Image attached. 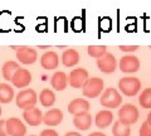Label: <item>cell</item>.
Instances as JSON below:
<instances>
[{
    "label": "cell",
    "instance_id": "cell-1",
    "mask_svg": "<svg viewBox=\"0 0 151 136\" xmlns=\"http://www.w3.org/2000/svg\"><path fill=\"white\" fill-rule=\"evenodd\" d=\"M101 105L105 109H117L121 104H122V97L121 93L116 90V88H106L102 92L101 98H100Z\"/></svg>",
    "mask_w": 151,
    "mask_h": 136
},
{
    "label": "cell",
    "instance_id": "cell-2",
    "mask_svg": "<svg viewBox=\"0 0 151 136\" xmlns=\"http://www.w3.org/2000/svg\"><path fill=\"white\" fill-rule=\"evenodd\" d=\"M119 88L125 96H136L141 90V81L136 77H124L119 81Z\"/></svg>",
    "mask_w": 151,
    "mask_h": 136
},
{
    "label": "cell",
    "instance_id": "cell-3",
    "mask_svg": "<svg viewBox=\"0 0 151 136\" xmlns=\"http://www.w3.org/2000/svg\"><path fill=\"white\" fill-rule=\"evenodd\" d=\"M15 101H17V106L19 109L25 111V110L32 109V107H35L38 97H37V93L34 90L28 88V90H23L18 93Z\"/></svg>",
    "mask_w": 151,
    "mask_h": 136
},
{
    "label": "cell",
    "instance_id": "cell-4",
    "mask_svg": "<svg viewBox=\"0 0 151 136\" xmlns=\"http://www.w3.org/2000/svg\"><path fill=\"white\" fill-rule=\"evenodd\" d=\"M139 120V110L136 106L131 104H126L119 110V121L121 124L130 126Z\"/></svg>",
    "mask_w": 151,
    "mask_h": 136
},
{
    "label": "cell",
    "instance_id": "cell-5",
    "mask_svg": "<svg viewBox=\"0 0 151 136\" xmlns=\"http://www.w3.org/2000/svg\"><path fill=\"white\" fill-rule=\"evenodd\" d=\"M103 79L98 77L88 78V81L83 86V95L88 98H96L103 91Z\"/></svg>",
    "mask_w": 151,
    "mask_h": 136
},
{
    "label": "cell",
    "instance_id": "cell-6",
    "mask_svg": "<svg viewBox=\"0 0 151 136\" xmlns=\"http://www.w3.org/2000/svg\"><path fill=\"white\" fill-rule=\"evenodd\" d=\"M88 72L84 68H74L68 76V83L73 88H83V86L88 81Z\"/></svg>",
    "mask_w": 151,
    "mask_h": 136
},
{
    "label": "cell",
    "instance_id": "cell-7",
    "mask_svg": "<svg viewBox=\"0 0 151 136\" xmlns=\"http://www.w3.org/2000/svg\"><path fill=\"white\" fill-rule=\"evenodd\" d=\"M97 67L103 73H113L117 67V60L115 55L107 52L105 55H102L101 58L97 59Z\"/></svg>",
    "mask_w": 151,
    "mask_h": 136
},
{
    "label": "cell",
    "instance_id": "cell-8",
    "mask_svg": "<svg viewBox=\"0 0 151 136\" xmlns=\"http://www.w3.org/2000/svg\"><path fill=\"white\" fill-rule=\"evenodd\" d=\"M37 50L30 47H18L17 58L23 64H33L37 60Z\"/></svg>",
    "mask_w": 151,
    "mask_h": 136
},
{
    "label": "cell",
    "instance_id": "cell-9",
    "mask_svg": "<svg viewBox=\"0 0 151 136\" xmlns=\"http://www.w3.org/2000/svg\"><path fill=\"white\" fill-rule=\"evenodd\" d=\"M6 132L9 136H24L27 134L25 125L17 117L6 120Z\"/></svg>",
    "mask_w": 151,
    "mask_h": 136
},
{
    "label": "cell",
    "instance_id": "cell-10",
    "mask_svg": "<svg viewBox=\"0 0 151 136\" xmlns=\"http://www.w3.org/2000/svg\"><path fill=\"white\" fill-rule=\"evenodd\" d=\"M30 82H32V74L25 68H19L12 79L13 86L17 88H25L29 86Z\"/></svg>",
    "mask_w": 151,
    "mask_h": 136
},
{
    "label": "cell",
    "instance_id": "cell-11",
    "mask_svg": "<svg viewBox=\"0 0 151 136\" xmlns=\"http://www.w3.org/2000/svg\"><path fill=\"white\" fill-rule=\"evenodd\" d=\"M140 68V60L137 57L131 54H127L122 57L120 60V69L125 73H134L137 72Z\"/></svg>",
    "mask_w": 151,
    "mask_h": 136
},
{
    "label": "cell",
    "instance_id": "cell-12",
    "mask_svg": "<svg viewBox=\"0 0 151 136\" xmlns=\"http://www.w3.org/2000/svg\"><path fill=\"white\" fill-rule=\"evenodd\" d=\"M23 119L25 122L30 126H38L43 122V114L40 112L39 109L37 107H32L29 110H25L23 112Z\"/></svg>",
    "mask_w": 151,
    "mask_h": 136
},
{
    "label": "cell",
    "instance_id": "cell-13",
    "mask_svg": "<svg viewBox=\"0 0 151 136\" xmlns=\"http://www.w3.org/2000/svg\"><path fill=\"white\" fill-rule=\"evenodd\" d=\"M89 102L84 98H76V100L70 101L68 105V112L72 114L73 116L83 114V112H88L89 110Z\"/></svg>",
    "mask_w": 151,
    "mask_h": 136
},
{
    "label": "cell",
    "instance_id": "cell-14",
    "mask_svg": "<svg viewBox=\"0 0 151 136\" xmlns=\"http://www.w3.org/2000/svg\"><path fill=\"white\" fill-rule=\"evenodd\" d=\"M63 121V112L59 109H53L45 112L43 115V122L47 126H57Z\"/></svg>",
    "mask_w": 151,
    "mask_h": 136
},
{
    "label": "cell",
    "instance_id": "cell-15",
    "mask_svg": "<svg viewBox=\"0 0 151 136\" xmlns=\"http://www.w3.org/2000/svg\"><path fill=\"white\" fill-rule=\"evenodd\" d=\"M40 64L44 69H55L59 64V57L55 52H45L40 57Z\"/></svg>",
    "mask_w": 151,
    "mask_h": 136
},
{
    "label": "cell",
    "instance_id": "cell-16",
    "mask_svg": "<svg viewBox=\"0 0 151 136\" xmlns=\"http://www.w3.org/2000/svg\"><path fill=\"white\" fill-rule=\"evenodd\" d=\"M73 124L76 126V129L86 131L91 127V125H92V116L89 112H83V114L76 115L73 117Z\"/></svg>",
    "mask_w": 151,
    "mask_h": 136
},
{
    "label": "cell",
    "instance_id": "cell-17",
    "mask_svg": "<svg viewBox=\"0 0 151 136\" xmlns=\"http://www.w3.org/2000/svg\"><path fill=\"white\" fill-rule=\"evenodd\" d=\"M94 121H96V125L98 129H106L112 124L113 114L110 110H102L100 112H97L96 117H94Z\"/></svg>",
    "mask_w": 151,
    "mask_h": 136
},
{
    "label": "cell",
    "instance_id": "cell-18",
    "mask_svg": "<svg viewBox=\"0 0 151 136\" xmlns=\"http://www.w3.org/2000/svg\"><path fill=\"white\" fill-rule=\"evenodd\" d=\"M50 84L55 91H64L68 84V76L64 72H55L50 78Z\"/></svg>",
    "mask_w": 151,
    "mask_h": 136
},
{
    "label": "cell",
    "instance_id": "cell-19",
    "mask_svg": "<svg viewBox=\"0 0 151 136\" xmlns=\"http://www.w3.org/2000/svg\"><path fill=\"white\" fill-rule=\"evenodd\" d=\"M79 62V53L73 48L65 49L62 54V63L65 67H74Z\"/></svg>",
    "mask_w": 151,
    "mask_h": 136
},
{
    "label": "cell",
    "instance_id": "cell-20",
    "mask_svg": "<svg viewBox=\"0 0 151 136\" xmlns=\"http://www.w3.org/2000/svg\"><path fill=\"white\" fill-rule=\"evenodd\" d=\"M19 68H20V67H19V64L17 62H14V60H8V62L4 63L3 69H1L3 77L5 78L6 81H10L12 82L14 74L17 73V71H18Z\"/></svg>",
    "mask_w": 151,
    "mask_h": 136
},
{
    "label": "cell",
    "instance_id": "cell-21",
    "mask_svg": "<svg viewBox=\"0 0 151 136\" xmlns=\"http://www.w3.org/2000/svg\"><path fill=\"white\" fill-rule=\"evenodd\" d=\"M14 98V88L8 83H0V104H9Z\"/></svg>",
    "mask_w": 151,
    "mask_h": 136
},
{
    "label": "cell",
    "instance_id": "cell-22",
    "mask_svg": "<svg viewBox=\"0 0 151 136\" xmlns=\"http://www.w3.org/2000/svg\"><path fill=\"white\" fill-rule=\"evenodd\" d=\"M39 101H40L42 106H44V107L53 106L54 102H55V95H54V92L52 91V90H49V88H45V90H43V91L40 92Z\"/></svg>",
    "mask_w": 151,
    "mask_h": 136
},
{
    "label": "cell",
    "instance_id": "cell-23",
    "mask_svg": "<svg viewBox=\"0 0 151 136\" xmlns=\"http://www.w3.org/2000/svg\"><path fill=\"white\" fill-rule=\"evenodd\" d=\"M130 126L121 124L120 121H116L112 127V134L113 136H130Z\"/></svg>",
    "mask_w": 151,
    "mask_h": 136
},
{
    "label": "cell",
    "instance_id": "cell-24",
    "mask_svg": "<svg viewBox=\"0 0 151 136\" xmlns=\"http://www.w3.org/2000/svg\"><path fill=\"white\" fill-rule=\"evenodd\" d=\"M87 53L91 55L92 58H101L102 55L107 53V49L105 45H89L87 48Z\"/></svg>",
    "mask_w": 151,
    "mask_h": 136
},
{
    "label": "cell",
    "instance_id": "cell-25",
    "mask_svg": "<svg viewBox=\"0 0 151 136\" xmlns=\"http://www.w3.org/2000/svg\"><path fill=\"white\" fill-rule=\"evenodd\" d=\"M139 102L142 109H151V87L145 88V90L141 92Z\"/></svg>",
    "mask_w": 151,
    "mask_h": 136
},
{
    "label": "cell",
    "instance_id": "cell-26",
    "mask_svg": "<svg viewBox=\"0 0 151 136\" xmlns=\"http://www.w3.org/2000/svg\"><path fill=\"white\" fill-rule=\"evenodd\" d=\"M140 136H151V125L145 121L140 127Z\"/></svg>",
    "mask_w": 151,
    "mask_h": 136
},
{
    "label": "cell",
    "instance_id": "cell-27",
    "mask_svg": "<svg viewBox=\"0 0 151 136\" xmlns=\"http://www.w3.org/2000/svg\"><path fill=\"white\" fill-rule=\"evenodd\" d=\"M121 52H135V50H137L139 49V45H120L119 47Z\"/></svg>",
    "mask_w": 151,
    "mask_h": 136
},
{
    "label": "cell",
    "instance_id": "cell-28",
    "mask_svg": "<svg viewBox=\"0 0 151 136\" xmlns=\"http://www.w3.org/2000/svg\"><path fill=\"white\" fill-rule=\"evenodd\" d=\"M39 136H59V135H58V132H57L55 130H53V129H45V130L42 131Z\"/></svg>",
    "mask_w": 151,
    "mask_h": 136
},
{
    "label": "cell",
    "instance_id": "cell-29",
    "mask_svg": "<svg viewBox=\"0 0 151 136\" xmlns=\"http://www.w3.org/2000/svg\"><path fill=\"white\" fill-rule=\"evenodd\" d=\"M0 136H8V132H6V120H0Z\"/></svg>",
    "mask_w": 151,
    "mask_h": 136
},
{
    "label": "cell",
    "instance_id": "cell-30",
    "mask_svg": "<svg viewBox=\"0 0 151 136\" xmlns=\"http://www.w3.org/2000/svg\"><path fill=\"white\" fill-rule=\"evenodd\" d=\"M64 136H82L79 132H77V131H70V132H67Z\"/></svg>",
    "mask_w": 151,
    "mask_h": 136
},
{
    "label": "cell",
    "instance_id": "cell-31",
    "mask_svg": "<svg viewBox=\"0 0 151 136\" xmlns=\"http://www.w3.org/2000/svg\"><path fill=\"white\" fill-rule=\"evenodd\" d=\"M88 136H106V135H105V134H102V132H98V131H96V132L89 134Z\"/></svg>",
    "mask_w": 151,
    "mask_h": 136
},
{
    "label": "cell",
    "instance_id": "cell-32",
    "mask_svg": "<svg viewBox=\"0 0 151 136\" xmlns=\"http://www.w3.org/2000/svg\"><path fill=\"white\" fill-rule=\"evenodd\" d=\"M146 121H147V122L151 125V111L149 112V115H147V120H146Z\"/></svg>",
    "mask_w": 151,
    "mask_h": 136
},
{
    "label": "cell",
    "instance_id": "cell-33",
    "mask_svg": "<svg viewBox=\"0 0 151 136\" xmlns=\"http://www.w3.org/2000/svg\"><path fill=\"white\" fill-rule=\"evenodd\" d=\"M38 48H40V49H47V48H50L49 45H39Z\"/></svg>",
    "mask_w": 151,
    "mask_h": 136
},
{
    "label": "cell",
    "instance_id": "cell-34",
    "mask_svg": "<svg viewBox=\"0 0 151 136\" xmlns=\"http://www.w3.org/2000/svg\"><path fill=\"white\" fill-rule=\"evenodd\" d=\"M0 115H1V107H0Z\"/></svg>",
    "mask_w": 151,
    "mask_h": 136
},
{
    "label": "cell",
    "instance_id": "cell-35",
    "mask_svg": "<svg viewBox=\"0 0 151 136\" xmlns=\"http://www.w3.org/2000/svg\"><path fill=\"white\" fill-rule=\"evenodd\" d=\"M149 48H150V49H151V45H150V47H149Z\"/></svg>",
    "mask_w": 151,
    "mask_h": 136
},
{
    "label": "cell",
    "instance_id": "cell-36",
    "mask_svg": "<svg viewBox=\"0 0 151 136\" xmlns=\"http://www.w3.org/2000/svg\"><path fill=\"white\" fill-rule=\"evenodd\" d=\"M30 136H35V135H30Z\"/></svg>",
    "mask_w": 151,
    "mask_h": 136
}]
</instances>
